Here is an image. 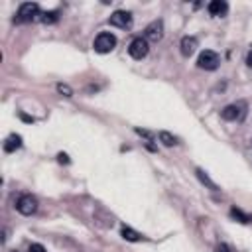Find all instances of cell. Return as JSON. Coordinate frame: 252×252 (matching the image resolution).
I'll return each mask as SVG.
<instances>
[{
    "label": "cell",
    "instance_id": "obj_15",
    "mask_svg": "<svg viewBox=\"0 0 252 252\" xmlns=\"http://www.w3.org/2000/svg\"><path fill=\"white\" fill-rule=\"evenodd\" d=\"M197 177H199V179H201V183H205L209 189H213V191H217V185H215V183L209 179V175H207L203 170H197Z\"/></svg>",
    "mask_w": 252,
    "mask_h": 252
},
{
    "label": "cell",
    "instance_id": "obj_21",
    "mask_svg": "<svg viewBox=\"0 0 252 252\" xmlns=\"http://www.w3.org/2000/svg\"><path fill=\"white\" fill-rule=\"evenodd\" d=\"M246 65L248 67H252V49L248 51V55H246Z\"/></svg>",
    "mask_w": 252,
    "mask_h": 252
},
{
    "label": "cell",
    "instance_id": "obj_13",
    "mask_svg": "<svg viewBox=\"0 0 252 252\" xmlns=\"http://www.w3.org/2000/svg\"><path fill=\"white\" fill-rule=\"evenodd\" d=\"M160 142H162L164 146L172 148V146H175V144H177V138H175V136H172L170 132H160Z\"/></svg>",
    "mask_w": 252,
    "mask_h": 252
},
{
    "label": "cell",
    "instance_id": "obj_3",
    "mask_svg": "<svg viewBox=\"0 0 252 252\" xmlns=\"http://www.w3.org/2000/svg\"><path fill=\"white\" fill-rule=\"evenodd\" d=\"M219 63H220V57L213 51V49H205L199 53V59H197V65L205 71H215L219 67Z\"/></svg>",
    "mask_w": 252,
    "mask_h": 252
},
{
    "label": "cell",
    "instance_id": "obj_4",
    "mask_svg": "<svg viewBox=\"0 0 252 252\" xmlns=\"http://www.w3.org/2000/svg\"><path fill=\"white\" fill-rule=\"evenodd\" d=\"M16 209H18L20 215H26V217L34 215V213L38 211V199H36L34 195H28V193H26V195H22V197L18 199Z\"/></svg>",
    "mask_w": 252,
    "mask_h": 252
},
{
    "label": "cell",
    "instance_id": "obj_9",
    "mask_svg": "<svg viewBox=\"0 0 252 252\" xmlns=\"http://www.w3.org/2000/svg\"><path fill=\"white\" fill-rule=\"evenodd\" d=\"M197 46H199V42H197V38H193V36H185V38L181 40V44H179L181 53H183L185 57L193 55V53H195V49H197Z\"/></svg>",
    "mask_w": 252,
    "mask_h": 252
},
{
    "label": "cell",
    "instance_id": "obj_5",
    "mask_svg": "<svg viewBox=\"0 0 252 252\" xmlns=\"http://www.w3.org/2000/svg\"><path fill=\"white\" fill-rule=\"evenodd\" d=\"M148 51H150V46H148L146 38H134L130 42V46H128V53L134 59H144L148 55Z\"/></svg>",
    "mask_w": 252,
    "mask_h": 252
},
{
    "label": "cell",
    "instance_id": "obj_20",
    "mask_svg": "<svg viewBox=\"0 0 252 252\" xmlns=\"http://www.w3.org/2000/svg\"><path fill=\"white\" fill-rule=\"evenodd\" d=\"M57 160H59L61 164H69V158H67V154H59V156H57Z\"/></svg>",
    "mask_w": 252,
    "mask_h": 252
},
{
    "label": "cell",
    "instance_id": "obj_6",
    "mask_svg": "<svg viewBox=\"0 0 252 252\" xmlns=\"http://www.w3.org/2000/svg\"><path fill=\"white\" fill-rule=\"evenodd\" d=\"M246 105L244 103H236V105H229L225 107L223 110H220V116H223L225 120H242L244 114H246Z\"/></svg>",
    "mask_w": 252,
    "mask_h": 252
},
{
    "label": "cell",
    "instance_id": "obj_19",
    "mask_svg": "<svg viewBox=\"0 0 252 252\" xmlns=\"http://www.w3.org/2000/svg\"><path fill=\"white\" fill-rule=\"evenodd\" d=\"M217 252H233V248L229 244H219L217 246Z\"/></svg>",
    "mask_w": 252,
    "mask_h": 252
},
{
    "label": "cell",
    "instance_id": "obj_17",
    "mask_svg": "<svg viewBox=\"0 0 252 252\" xmlns=\"http://www.w3.org/2000/svg\"><path fill=\"white\" fill-rule=\"evenodd\" d=\"M231 215H233L235 219H238L240 223H248V217H244V215H242L238 209H231Z\"/></svg>",
    "mask_w": 252,
    "mask_h": 252
},
{
    "label": "cell",
    "instance_id": "obj_7",
    "mask_svg": "<svg viewBox=\"0 0 252 252\" xmlns=\"http://www.w3.org/2000/svg\"><path fill=\"white\" fill-rule=\"evenodd\" d=\"M109 24H110V26H116V28H120V30H128V28L132 26V16H130V12L116 10L114 14H110Z\"/></svg>",
    "mask_w": 252,
    "mask_h": 252
},
{
    "label": "cell",
    "instance_id": "obj_14",
    "mask_svg": "<svg viewBox=\"0 0 252 252\" xmlns=\"http://www.w3.org/2000/svg\"><path fill=\"white\" fill-rule=\"evenodd\" d=\"M59 12L57 10H51V12H44L42 14V22L44 24H55L57 20H59V16H57Z\"/></svg>",
    "mask_w": 252,
    "mask_h": 252
},
{
    "label": "cell",
    "instance_id": "obj_18",
    "mask_svg": "<svg viewBox=\"0 0 252 252\" xmlns=\"http://www.w3.org/2000/svg\"><path fill=\"white\" fill-rule=\"evenodd\" d=\"M28 252H46V248H44L42 244H32Z\"/></svg>",
    "mask_w": 252,
    "mask_h": 252
},
{
    "label": "cell",
    "instance_id": "obj_16",
    "mask_svg": "<svg viewBox=\"0 0 252 252\" xmlns=\"http://www.w3.org/2000/svg\"><path fill=\"white\" fill-rule=\"evenodd\" d=\"M57 91H59L61 94H65V97H71V94H73V91H71L67 85H63V83H59V85H57Z\"/></svg>",
    "mask_w": 252,
    "mask_h": 252
},
{
    "label": "cell",
    "instance_id": "obj_1",
    "mask_svg": "<svg viewBox=\"0 0 252 252\" xmlns=\"http://www.w3.org/2000/svg\"><path fill=\"white\" fill-rule=\"evenodd\" d=\"M34 20H42L40 4H36V2H24L18 8L16 22H34Z\"/></svg>",
    "mask_w": 252,
    "mask_h": 252
},
{
    "label": "cell",
    "instance_id": "obj_2",
    "mask_svg": "<svg viewBox=\"0 0 252 252\" xmlns=\"http://www.w3.org/2000/svg\"><path fill=\"white\" fill-rule=\"evenodd\" d=\"M93 47L97 53H110L116 47V38L110 34V32H101V34L94 38Z\"/></svg>",
    "mask_w": 252,
    "mask_h": 252
},
{
    "label": "cell",
    "instance_id": "obj_12",
    "mask_svg": "<svg viewBox=\"0 0 252 252\" xmlns=\"http://www.w3.org/2000/svg\"><path fill=\"white\" fill-rule=\"evenodd\" d=\"M20 146H22V136H18V134H10L8 140L4 142V150H6V152H14V150H18Z\"/></svg>",
    "mask_w": 252,
    "mask_h": 252
},
{
    "label": "cell",
    "instance_id": "obj_10",
    "mask_svg": "<svg viewBox=\"0 0 252 252\" xmlns=\"http://www.w3.org/2000/svg\"><path fill=\"white\" fill-rule=\"evenodd\" d=\"M207 10H209L211 16H225L229 12V4L225 2V0H213V2H209Z\"/></svg>",
    "mask_w": 252,
    "mask_h": 252
},
{
    "label": "cell",
    "instance_id": "obj_8",
    "mask_svg": "<svg viewBox=\"0 0 252 252\" xmlns=\"http://www.w3.org/2000/svg\"><path fill=\"white\" fill-rule=\"evenodd\" d=\"M144 38H146L148 42H160V40L164 38V22H162V20H154V22L146 28Z\"/></svg>",
    "mask_w": 252,
    "mask_h": 252
},
{
    "label": "cell",
    "instance_id": "obj_11",
    "mask_svg": "<svg viewBox=\"0 0 252 252\" xmlns=\"http://www.w3.org/2000/svg\"><path fill=\"white\" fill-rule=\"evenodd\" d=\"M120 235H122V238H124V240H130V242H140V240H142V235H140V233H136L134 229L126 227V225L122 227Z\"/></svg>",
    "mask_w": 252,
    "mask_h": 252
}]
</instances>
